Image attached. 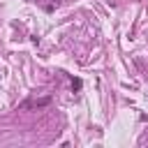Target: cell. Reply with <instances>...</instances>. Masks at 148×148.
<instances>
[{"label":"cell","instance_id":"6da1fadb","mask_svg":"<svg viewBox=\"0 0 148 148\" xmlns=\"http://www.w3.org/2000/svg\"><path fill=\"white\" fill-rule=\"evenodd\" d=\"M46 104H49V97H44V99H37V102H35V106H46Z\"/></svg>","mask_w":148,"mask_h":148}]
</instances>
